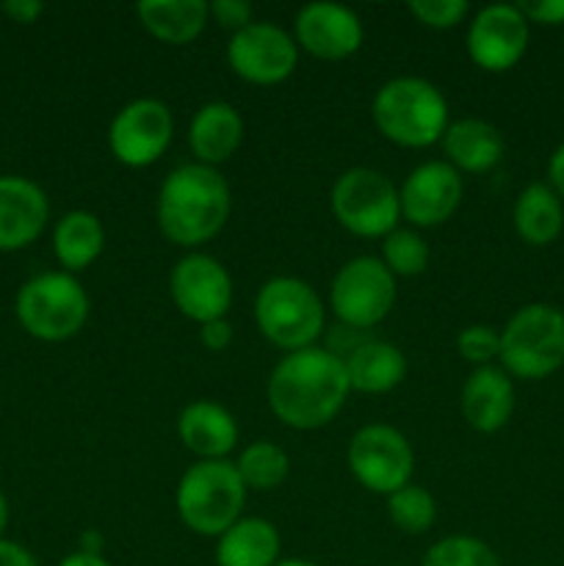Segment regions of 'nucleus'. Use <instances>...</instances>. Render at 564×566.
Instances as JSON below:
<instances>
[{"mask_svg": "<svg viewBox=\"0 0 564 566\" xmlns=\"http://www.w3.org/2000/svg\"><path fill=\"white\" fill-rule=\"evenodd\" d=\"M348 392L352 387L343 357L321 346L285 354L265 385L271 412L293 431L324 429L341 415Z\"/></svg>", "mask_w": 564, "mask_h": 566, "instance_id": "nucleus-1", "label": "nucleus"}, {"mask_svg": "<svg viewBox=\"0 0 564 566\" xmlns=\"http://www.w3.org/2000/svg\"><path fill=\"white\" fill-rule=\"evenodd\" d=\"M230 210L232 193L224 175L194 160L171 169L160 182L155 219L166 241L197 252L224 230Z\"/></svg>", "mask_w": 564, "mask_h": 566, "instance_id": "nucleus-2", "label": "nucleus"}, {"mask_svg": "<svg viewBox=\"0 0 564 566\" xmlns=\"http://www.w3.org/2000/svg\"><path fill=\"white\" fill-rule=\"evenodd\" d=\"M370 119L396 147L426 149L442 142L448 127V99L426 77L398 75L376 88Z\"/></svg>", "mask_w": 564, "mask_h": 566, "instance_id": "nucleus-3", "label": "nucleus"}, {"mask_svg": "<svg viewBox=\"0 0 564 566\" xmlns=\"http://www.w3.org/2000/svg\"><path fill=\"white\" fill-rule=\"evenodd\" d=\"M247 492V484L230 459L197 462L177 481L175 509L191 534L219 539L243 517Z\"/></svg>", "mask_w": 564, "mask_h": 566, "instance_id": "nucleus-4", "label": "nucleus"}, {"mask_svg": "<svg viewBox=\"0 0 564 566\" xmlns=\"http://www.w3.org/2000/svg\"><path fill=\"white\" fill-rule=\"evenodd\" d=\"M498 363L512 379L542 381L564 365V313L553 304L531 302L514 310L501 329Z\"/></svg>", "mask_w": 564, "mask_h": 566, "instance_id": "nucleus-5", "label": "nucleus"}, {"mask_svg": "<svg viewBox=\"0 0 564 566\" xmlns=\"http://www.w3.org/2000/svg\"><path fill=\"white\" fill-rule=\"evenodd\" d=\"M260 335L285 354L315 346L326 326V307L315 287L299 276H271L254 296Z\"/></svg>", "mask_w": 564, "mask_h": 566, "instance_id": "nucleus-6", "label": "nucleus"}, {"mask_svg": "<svg viewBox=\"0 0 564 566\" xmlns=\"http://www.w3.org/2000/svg\"><path fill=\"white\" fill-rule=\"evenodd\" d=\"M14 313L31 337L42 343H64L81 335L92 313V302L75 274L44 271L20 287Z\"/></svg>", "mask_w": 564, "mask_h": 566, "instance_id": "nucleus-7", "label": "nucleus"}, {"mask_svg": "<svg viewBox=\"0 0 564 566\" xmlns=\"http://www.w3.org/2000/svg\"><path fill=\"white\" fill-rule=\"evenodd\" d=\"M330 205L337 224L357 238H385L401 221L398 186L370 166L343 171L332 186Z\"/></svg>", "mask_w": 564, "mask_h": 566, "instance_id": "nucleus-8", "label": "nucleus"}, {"mask_svg": "<svg viewBox=\"0 0 564 566\" xmlns=\"http://www.w3.org/2000/svg\"><path fill=\"white\" fill-rule=\"evenodd\" d=\"M393 304H396V276L379 258L359 254L337 269L330 287V307L346 329H374L390 315Z\"/></svg>", "mask_w": 564, "mask_h": 566, "instance_id": "nucleus-9", "label": "nucleus"}, {"mask_svg": "<svg viewBox=\"0 0 564 566\" xmlns=\"http://www.w3.org/2000/svg\"><path fill=\"white\" fill-rule=\"evenodd\" d=\"M346 464L359 486L374 495L390 497L412 484L415 451L407 437L387 423H368L357 429L346 451Z\"/></svg>", "mask_w": 564, "mask_h": 566, "instance_id": "nucleus-10", "label": "nucleus"}, {"mask_svg": "<svg viewBox=\"0 0 564 566\" xmlns=\"http://www.w3.org/2000/svg\"><path fill=\"white\" fill-rule=\"evenodd\" d=\"M175 138V116L164 99L138 97L122 105L108 127L111 155L127 169H144L166 155Z\"/></svg>", "mask_w": 564, "mask_h": 566, "instance_id": "nucleus-11", "label": "nucleus"}, {"mask_svg": "<svg viewBox=\"0 0 564 566\" xmlns=\"http://www.w3.org/2000/svg\"><path fill=\"white\" fill-rule=\"evenodd\" d=\"M232 276L221 260L208 252H188L169 274L171 304L194 324L227 318L232 307Z\"/></svg>", "mask_w": 564, "mask_h": 566, "instance_id": "nucleus-12", "label": "nucleus"}, {"mask_svg": "<svg viewBox=\"0 0 564 566\" xmlns=\"http://www.w3.org/2000/svg\"><path fill=\"white\" fill-rule=\"evenodd\" d=\"M227 64L241 81L254 86H276L288 81L299 64V48L293 33L265 20L232 33L227 42Z\"/></svg>", "mask_w": 564, "mask_h": 566, "instance_id": "nucleus-13", "label": "nucleus"}, {"mask_svg": "<svg viewBox=\"0 0 564 566\" xmlns=\"http://www.w3.org/2000/svg\"><path fill=\"white\" fill-rule=\"evenodd\" d=\"M531 25L518 3H490L468 22V55L479 70L509 72L529 50Z\"/></svg>", "mask_w": 564, "mask_h": 566, "instance_id": "nucleus-14", "label": "nucleus"}, {"mask_svg": "<svg viewBox=\"0 0 564 566\" xmlns=\"http://www.w3.org/2000/svg\"><path fill=\"white\" fill-rule=\"evenodd\" d=\"M462 175L451 164L426 160L415 166L398 186L401 219H407L415 230L446 224L462 205Z\"/></svg>", "mask_w": 564, "mask_h": 566, "instance_id": "nucleus-15", "label": "nucleus"}, {"mask_svg": "<svg viewBox=\"0 0 564 566\" xmlns=\"http://www.w3.org/2000/svg\"><path fill=\"white\" fill-rule=\"evenodd\" d=\"M296 48L321 61H343L363 48L365 28L357 11L348 6L315 0L293 17Z\"/></svg>", "mask_w": 564, "mask_h": 566, "instance_id": "nucleus-16", "label": "nucleus"}, {"mask_svg": "<svg viewBox=\"0 0 564 566\" xmlns=\"http://www.w3.org/2000/svg\"><path fill=\"white\" fill-rule=\"evenodd\" d=\"M50 221V199L33 180L0 177V252H20L39 241Z\"/></svg>", "mask_w": 564, "mask_h": 566, "instance_id": "nucleus-17", "label": "nucleus"}, {"mask_svg": "<svg viewBox=\"0 0 564 566\" xmlns=\"http://www.w3.org/2000/svg\"><path fill=\"white\" fill-rule=\"evenodd\" d=\"M459 409L468 426L479 434H495L512 420L514 381L501 365L473 368L459 392Z\"/></svg>", "mask_w": 564, "mask_h": 566, "instance_id": "nucleus-18", "label": "nucleus"}, {"mask_svg": "<svg viewBox=\"0 0 564 566\" xmlns=\"http://www.w3.org/2000/svg\"><path fill=\"white\" fill-rule=\"evenodd\" d=\"M238 423L230 409L216 401H191L177 418V437L197 462L227 459L238 446Z\"/></svg>", "mask_w": 564, "mask_h": 566, "instance_id": "nucleus-19", "label": "nucleus"}, {"mask_svg": "<svg viewBox=\"0 0 564 566\" xmlns=\"http://www.w3.org/2000/svg\"><path fill=\"white\" fill-rule=\"evenodd\" d=\"M243 144V119L236 105L224 99H210L197 114L191 116L188 125V147H191L197 164L213 166L232 158Z\"/></svg>", "mask_w": 564, "mask_h": 566, "instance_id": "nucleus-20", "label": "nucleus"}, {"mask_svg": "<svg viewBox=\"0 0 564 566\" xmlns=\"http://www.w3.org/2000/svg\"><path fill=\"white\" fill-rule=\"evenodd\" d=\"M440 144L446 153V164H451L459 175H481V171L495 169L506 153L501 130L479 116L448 122Z\"/></svg>", "mask_w": 564, "mask_h": 566, "instance_id": "nucleus-21", "label": "nucleus"}, {"mask_svg": "<svg viewBox=\"0 0 564 566\" xmlns=\"http://www.w3.org/2000/svg\"><path fill=\"white\" fill-rule=\"evenodd\" d=\"M348 387L365 396H385L396 390L407 376V357L387 340H359L343 354Z\"/></svg>", "mask_w": 564, "mask_h": 566, "instance_id": "nucleus-22", "label": "nucleus"}, {"mask_svg": "<svg viewBox=\"0 0 564 566\" xmlns=\"http://www.w3.org/2000/svg\"><path fill=\"white\" fill-rule=\"evenodd\" d=\"M280 558V531L263 517H241L216 539V566H274Z\"/></svg>", "mask_w": 564, "mask_h": 566, "instance_id": "nucleus-23", "label": "nucleus"}, {"mask_svg": "<svg viewBox=\"0 0 564 566\" xmlns=\"http://www.w3.org/2000/svg\"><path fill=\"white\" fill-rule=\"evenodd\" d=\"M136 14L149 36L175 48L191 44L210 22L205 0H142Z\"/></svg>", "mask_w": 564, "mask_h": 566, "instance_id": "nucleus-24", "label": "nucleus"}, {"mask_svg": "<svg viewBox=\"0 0 564 566\" xmlns=\"http://www.w3.org/2000/svg\"><path fill=\"white\" fill-rule=\"evenodd\" d=\"M512 224L529 247H551L564 230V202L547 182H529L514 199Z\"/></svg>", "mask_w": 564, "mask_h": 566, "instance_id": "nucleus-25", "label": "nucleus"}, {"mask_svg": "<svg viewBox=\"0 0 564 566\" xmlns=\"http://www.w3.org/2000/svg\"><path fill=\"white\" fill-rule=\"evenodd\" d=\"M105 252V227L92 210H70L53 227V254L66 274L86 271Z\"/></svg>", "mask_w": 564, "mask_h": 566, "instance_id": "nucleus-26", "label": "nucleus"}, {"mask_svg": "<svg viewBox=\"0 0 564 566\" xmlns=\"http://www.w3.org/2000/svg\"><path fill=\"white\" fill-rule=\"evenodd\" d=\"M236 464L238 475L247 484V490L254 492H271L288 479L291 473V459L282 446L271 440H254L238 453Z\"/></svg>", "mask_w": 564, "mask_h": 566, "instance_id": "nucleus-27", "label": "nucleus"}, {"mask_svg": "<svg viewBox=\"0 0 564 566\" xmlns=\"http://www.w3.org/2000/svg\"><path fill=\"white\" fill-rule=\"evenodd\" d=\"M387 517L401 534H429L437 523V501L426 486L407 484L387 497Z\"/></svg>", "mask_w": 564, "mask_h": 566, "instance_id": "nucleus-28", "label": "nucleus"}, {"mask_svg": "<svg viewBox=\"0 0 564 566\" xmlns=\"http://www.w3.org/2000/svg\"><path fill=\"white\" fill-rule=\"evenodd\" d=\"M382 263L393 276H418L429 269V243L418 230L396 227L390 235L382 238Z\"/></svg>", "mask_w": 564, "mask_h": 566, "instance_id": "nucleus-29", "label": "nucleus"}, {"mask_svg": "<svg viewBox=\"0 0 564 566\" xmlns=\"http://www.w3.org/2000/svg\"><path fill=\"white\" fill-rule=\"evenodd\" d=\"M420 566H501V558L479 536L453 534L435 542Z\"/></svg>", "mask_w": 564, "mask_h": 566, "instance_id": "nucleus-30", "label": "nucleus"}, {"mask_svg": "<svg viewBox=\"0 0 564 566\" xmlns=\"http://www.w3.org/2000/svg\"><path fill=\"white\" fill-rule=\"evenodd\" d=\"M457 352L473 368L492 365L501 354V329L487 324H470L457 335Z\"/></svg>", "mask_w": 564, "mask_h": 566, "instance_id": "nucleus-31", "label": "nucleus"}, {"mask_svg": "<svg viewBox=\"0 0 564 566\" xmlns=\"http://www.w3.org/2000/svg\"><path fill=\"white\" fill-rule=\"evenodd\" d=\"M407 11L431 31H451L459 22L468 20V0H409Z\"/></svg>", "mask_w": 564, "mask_h": 566, "instance_id": "nucleus-32", "label": "nucleus"}, {"mask_svg": "<svg viewBox=\"0 0 564 566\" xmlns=\"http://www.w3.org/2000/svg\"><path fill=\"white\" fill-rule=\"evenodd\" d=\"M208 9H210V20L219 22L221 28H227L230 36L254 22V9L252 3H247V0H213V3H208Z\"/></svg>", "mask_w": 564, "mask_h": 566, "instance_id": "nucleus-33", "label": "nucleus"}, {"mask_svg": "<svg viewBox=\"0 0 564 566\" xmlns=\"http://www.w3.org/2000/svg\"><path fill=\"white\" fill-rule=\"evenodd\" d=\"M518 6L525 14V20H529V25H564V0H531V3Z\"/></svg>", "mask_w": 564, "mask_h": 566, "instance_id": "nucleus-34", "label": "nucleus"}, {"mask_svg": "<svg viewBox=\"0 0 564 566\" xmlns=\"http://www.w3.org/2000/svg\"><path fill=\"white\" fill-rule=\"evenodd\" d=\"M199 340H202V346L208 348V352L213 354L227 352V348L232 346L230 321L219 318V321H210V324H202L199 326Z\"/></svg>", "mask_w": 564, "mask_h": 566, "instance_id": "nucleus-35", "label": "nucleus"}, {"mask_svg": "<svg viewBox=\"0 0 564 566\" xmlns=\"http://www.w3.org/2000/svg\"><path fill=\"white\" fill-rule=\"evenodd\" d=\"M0 9H3V14L9 20L20 22V25H31V22H36L42 17L44 6L39 0H6Z\"/></svg>", "mask_w": 564, "mask_h": 566, "instance_id": "nucleus-36", "label": "nucleus"}, {"mask_svg": "<svg viewBox=\"0 0 564 566\" xmlns=\"http://www.w3.org/2000/svg\"><path fill=\"white\" fill-rule=\"evenodd\" d=\"M0 566H39V562L28 547L11 539H0Z\"/></svg>", "mask_w": 564, "mask_h": 566, "instance_id": "nucleus-37", "label": "nucleus"}, {"mask_svg": "<svg viewBox=\"0 0 564 566\" xmlns=\"http://www.w3.org/2000/svg\"><path fill=\"white\" fill-rule=\"evenodd\" d=\"M547 186L558 193V199L564 202V142L553 149L551 160H547Z\"/></svg>", "mask_w": 564, "mask_h": 566, "instance_id": "nucleus-38", "label": "nucleus"}, {"mask_svg": "<svg viewBox=\"0 0 564 566\" xmlns=\"http://www.w3.org/2000/svg\"><path fill=\"white\" fill-rule=\"evenodd\" d=\"M59 566H111L105 562L103 553H86V551H75L70 553L66 558H61Z\"/></svg>", "mask_w": 564, "mask_h": 566, "instance_id": "nucleus-39", "label": "nucleus"}, {"mask_svg": "<svg viewBox=\"0 0 564 566\" xmlns=\"http://www.w3.org/2000/svg\"><path fill=\"white\" fill-rule=\"evenodd\" d=\"M6 525H9V501H6V495L0 492V539H3Z\"/></svg>", "mask_w": 564, "mask_h": 566, "instance_id": "nucleus-40", "label": "nucleus"}, {"mask_svg": "<svg viewBox=\"0 0 564 566\" xmlns=\"http://www.w3.org/2000/svg\"><path fill=\"white\" fill-rule=\"evenodd\" d=\"M274 566H321V564L304 562V558H280Z\"/></svg>", "mask_w": 564, "mask_h": 566, "instance_id": "nucleus-41", "label": "nucleus"}]
</instances>
